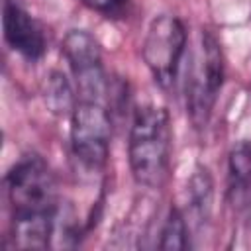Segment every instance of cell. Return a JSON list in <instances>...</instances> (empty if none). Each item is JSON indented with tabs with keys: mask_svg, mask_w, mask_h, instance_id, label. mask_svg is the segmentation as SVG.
<instances>
[{
	"mask_svg": "<svg viewBox=\"0 0 251 251\" xmlns=\"http://www.w3.org/2000/svg\"><path fill=\"white\" fill-rule=\"evenodd\" d=\"M41 96H43L47 110L55 116H71L76 106L73 86H71L67 75L61 71H51L45 76Z\"/></svg>",
	"mask_w": 251,
	"mask_h": 251,
	"instance_id": "10",
	"label": "cell"
},
{
	"mask_svg": "<svg viewBox=\"0 0 251 251\" xmlns=\"http://www.w3.org/2000/svg\"><path fill=\"white\" fill-rule=\"evenodd\" d=\"M2 27L6 43L22 57L37 61L45 53L43 27L18 0H4Z\"/></svg>",
	"mask_w": 251,
	"mask_h": 251,
	"instance_id": "7",
	"label": "cell"
},
{
	"mask_svg": "<svg viewBox=\"0 0 251 251\" xmlns=\"http://www.w3.org/2000/svg\"><path fill=\"white\" fill-rule=\"evenodd\" d=\"M224 76L226 63L220 41L212 31L200 29L196 43L188 55L184 80L186 112L196 129L208 126L218 94L224 84Z\"/></svg>",
	"mask_w": 251,
	"mask_h": 251,
	"instance_id": "2",
	"label": "cell"
},
{
	"mask_svg": "<svg viewBox=\"0 0 251 251\" xmlns=\"http://www.w3.org/2000/svg\"><path fill=\"white\" fill-rule=\"evenodd\" d=\"M84 6H88L90 10H96V12H102V14H108V16H116L120 14L127 0H80Z\"/></svg>",
	"mask_w": 251,
	"mask_h": 251,
	"instance_id": "12",
	"label": "cell"
},
{
	"mask_svg": "<svg viewBox=\"0 0 251 251\" xmlns=\"http://www.w3.org/2000/svg\"><path fill=\"white\" fill-rule=\"evenodd\" d=\"M63 57L76 80L80 100H98L106 90L100 43L84 29H71L61 45Z\"/></svg>",
	"mask_w": 251,
	"mask_h": 251,
	"instance_id": "6",
	"label": "cell"
},
{
	"mask_svg": "<svg viewBox=\"0 0 251 251\" xmlns=\"http://www.w3.org/2000/svg\"><path fill=\"white\" fill-rule=\"evenodd\" d=\"M186 53V29L184 24L173 14H159L151 20L141 55L155 82L163 88H171L176 80L182 57Z\"/></svg>",
	"mask_w": 251,
	"mask_h": 251,
	"instance_id": "4",
	"label": "cell"
},
{
	"mask_svg": "<svg viewBox=\"0 0 251 251\" xmlns=\"http://www.w3.org/2000/svg\"><path fill=\"white\" fill-rule=\"evenodd\" d=\"M186 196L190 210L194 214V220L198 224H206L212 214V202H214V180L204 165H196L186 186Z\"/></svg>",
	"mask_w": 251,
	"mask_h": 251,
	"instance_id": "9",
	"label": "cell"
},
{
	"mask_svg": "<svg viewBox=\"0 0 251 251\" xmlns=\"http://www.w3.org/2000/svg\"><path fill=\"white\" fill-rule=\"evenodd\" d=\"M190 241H188V226H186L184 214L176 206H173L161 226L159 249L175 251V249H186Z\"/></svg>",
	"mask_w": 251,
	"mask_h": 251,
	"instance_id": "11",
	"label": "cell"
},
{
	"mask_svg": "<svg viewBox=\"0 0 251 251\" xmlns=\"http://www.w3.org/2000/svg\"><path fill=\"white\" fill-rule=\"evenodd\" d=\"M127 157L135 182L149 188L163 186L171 163V122L163 106L145 104L135 110Z\"/></svg>",
	"mask_w": 251,
	"mask_h": 251,
	"instance_id": "1",
	"label": "cell"
},
{
	"mask_svg": "<svg viewBox=\"0 0 251 251\" xmlns=\"http://www.w3.org/2000/svg\"><path fill=\"white\" fill-rule=\"evenodd\" d=\"M6 194L12 218L59 212L55 175L39 155H25L8 171Z\"/></svg>",
	"mask_w": 251,
	"mask_h": 251,
	"instance_id": "3",
	"label": "cell"
},
{
	"mask_svg": "<svg viewBox=\"0 0 251 251\" xmlns=\"http://www.w3.org/2000/svg\"><path fill=\"white\" fill-rule=\"evenodd\" d=\"M227 194L237 208L251 204V141H237L227 155Z\"/></svg>",
	"mask_w": 251,
	"mask_h": 251,
	"instance_id": "8",
	"label": "cell"
},
{
	"mask_svg": "<svg viewBox=\"0 0 251 251\" xmlns=\"http://www.w3.org/2000/svg\"><path fill=\"white\" fill-rule=\"evenodd\" d=\"M112 120L98 100H78L71 114V147L88 169H102L108 161Z\"/></svg>",
	"mask_w": 251,
	"mask_h": 251,
	"instance_id": "5",
	"label": "cell"
}]
</instances>
